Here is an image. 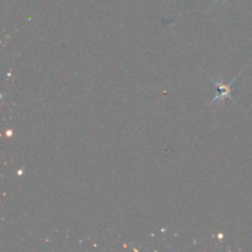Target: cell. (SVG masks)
I'll list each match as a JSON object with an SVG mask.
<instances>
[{
  "label": "cell",
  "mask_w": 252,
  "mask_h": 252,
  "mask_svg": "<svg viewBox=\"0 0 252 252\" xmlns=\"http://www.w3.org/2000/svg\"><path fill=\"white\" fill-rule=\"evenodd\" d=\"M236 79L238 78H234L233 80H230L229 83H224L223 80H217V79H212V81H213L214 86H216L217 91H216V96L213 97V100H212V105L216 102H218V101H224L226 100V98H231V86H233V84L235 83Z\"/></svg>",
  "instance_id": "cell-1"
},
{
  "label": "cell",
  "mask_w": 252,
  "mask_h": 252,
  "mask_svg": "<svg viewBox=\"0 0 252 252\" xmlns=\"http://www.w3.org/2000/svg\"><path fill=\"white\" fill-rule=\"evenodd\" d=\"M217 1H219V0H217Z\"/></svg>",
  "instance_id": "cell-2"
}]
</instances>
